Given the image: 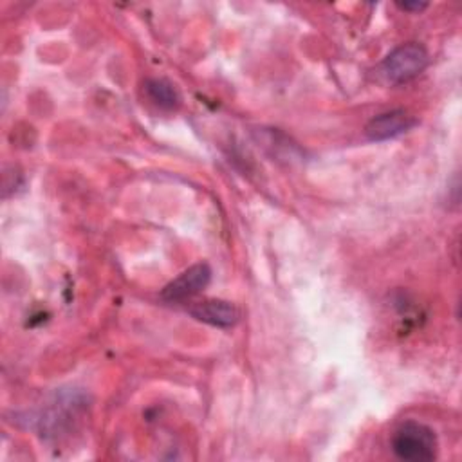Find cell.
I'll return each instance as SVG.
<instances>
[{
  "instance_id": "obj_1",
  "label": "cell",
  "mask_w": 462,
  "mask_h": 462,
  "mask_svg": "<svg viewBox=\"0 0 462 462\" xmlns=\"http://www.w3.org/2000/svg\"><path fill=\"white\" fill-rule=\"evenodd\" d=\"M393 453L410 462H428L437 457L435 431L417 420L401 424L392 437Z\"/></svg>"
},
{
  "instance_id": "obj_2",
  "label": "cell",
  "mask_w": 462,
  "mask_h": 462,
  "mask_svg": "<svg viewBox=\"0 0 462 462\" xmlns=\"http://www.w3.org/2000/svg\"><path fill=\"white\" fill-rule=\"evenodd\" d=\"M428 65V52L419 43H404L393 49L381 63V72L390 83H406L417 78Z\"/></svg>"
},
{
  "instance_id": "obj_3",
  "label": "cell",
  "mask_w": 462,
  "mask_h": 462,
  "mask_svg": "<svg viewBox=\"0 0 462 462\" xmlns=\"http://www.w3.org/2000/svg\"><path fill=\"white\" fill-rule=\"evenodd\" d=\"M211 280V269L208 263H195L171 280L161 292L166 301H186L202 292Z\"/></svg>"
},
{
  "instance_id": "obj_4",
  "label": "cell",
  "mask_w": 462,
  "mask_h": 462,
  "mask_svg": "<svg viewBox=\"0 0 462 462\" xmlns=\"http://www.w3.org/2000/svg\"><path fill=\"white\" fill-rule=\"evenodd\" d=\"M415 125L417 119L413 116H410L406 110L397 108L372 117L365 126V134L370 141H386L406 134Z\"/></svg>"
},
{
  "instance_id": "obj_5",
  "label": "cell",
  "mask_w": 462,
  "mask_h": 462,
  "mask_svg": "<svg viewBox=\"0 0 462 462\" xmlns=\"http://www.w3.org/2000/svg\"><path fill=\"white\" fill-rule=\"evenodd\" d=\"M189 314L195 319L204 321L213 327H231L238 321L236 307L231 305L229 301H222V300L199 301L189 309Z\"/></svg>"
},
{
  "instance_id": "obj_6",
  "label": "cell",
  "mask_w": 462,
  "mask_h": 462,
  "mask_svg": "<svg viewBox=\"0 0 462 462\" xmlns=\"http://www.w3.org/2000/svg\"><path fill=\"white\" fill-rule=\"evenodd\" d=\"M144 90H146V96L161 108L171 110V108L179 106V103H180V96H179L177 88L168 79L152 78L144 83Z\"/></svg>"
},
{
  "instance_id": "obj_7",
  "label": "cell",
  "mask_w": 462,
  "mask_h": 462,
  "mask_svg": "<svg viewBox=\"0 0 462 462\" xmlns=\"http://www.w3.org/2000/svg\"><path fill=\"white\" fill-rule=\"evenodd\" d=\"M397 5L404 11H415V13H420L422 9L428 7L426 2H404V4H397Z\"/></svg>"
}]
</instances>
